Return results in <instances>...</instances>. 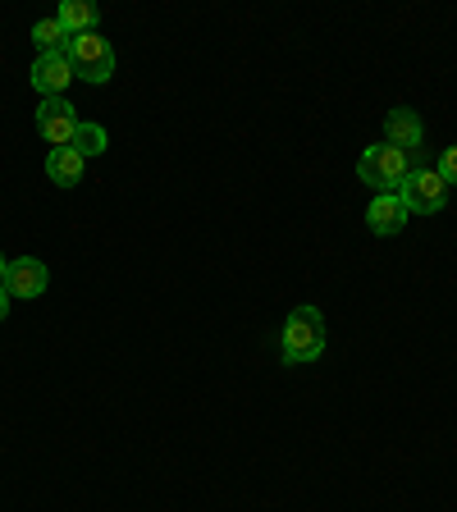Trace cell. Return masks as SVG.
I'll list each match as a JSON object with an SVG mask.
<instances>
[{
	"mask_svg": "<svg viewBox=\"0 0 457 512\" xmlns=\"http://www.w3.org/2000/svg\"><path fill=\"white\" fill-rule=\"evenodd\" d=\"M32 42L42 55H55V51H69V32H64L60 19H37L32 23Z\"/></svg>",
	"mask_w": 457,
	"mask_h": 512,
	"instance_id": "cell-12",
	"label": "cell"
},
{
	"mask_svg": "<svg viewBox=\"0 0 457 512\" xmlns=\"http://www.w3.org/2000/svg\"><path fill=\"white\" fill-rule=\"evenodd\" d=\"M78 128H83V119H78V110L69 106L64 96H46L42 106H37V133L51 142V151L55 147H74Z\"/></svg>",
	"mask_w": 457,
	"mask_h": 512,
	"instance_id": "cell-5",
	"label": "cell"
},
{
	"mask_svg": "<svg viewBox=\"0 0 457 512\" xmlns=\"http://www.w3.org/2000/svg\"><path fill=\"white\" fill-rule=\"evenodd\" d=\"M83 170H87V156L74 147H55L51 156H46V174H51V183H60V188L83 183Z\"/></svg>",
	"mask_w": 457,
	"mask_h": 512,
	"instance_id": "cell-10",
	"label": "cell"
},
{
	"mask_svg": "<svg viewBox=\"0 0 457 512\" xmlns=\"http://www.w3.org/2000/svg\"><path fill=\"white\" fill-rule=\"evenodd\" d=\"M46 284H51V270L37 261V256H14L10 261V275H5V293L10 298H42Z\"/></svg>",
	"mask_w": 457,
	"mask_h": 512,
	"instance_id": "cell-6",
	"label": "cell"
},
{
	"mask_svg": "<svg viewBox=\"0 0 457 512\" xmlns=\"http://www.w3.org/2000/svg\"><path fill=\"white\" fill-rule=\"evenodd\" d=\"M5 311H10V293H5V284H0V320H5Z\"/></svg>",
	"mask_w": 457,
	"mask_h": 512,
	"instance_id": "cell-15",
	"label": "cell"
},
{
	"mask_svg": "<svg viewBox=\"0 0 457 512\" xmlns=\"http://www.w3.org/2000/svg\"><path fill=\"white\" fill-rule=\"evenodd\" d=\"M407 220H412V211L403 206L398 192H380V197L366 206V224H371V234H380V238H394Z\"/></svg>",
	"mask_w": 457,
	"mask_h": 512,
	"instance_id": "cell-9",
	"label": "cell"
},
{
	"mask_svg": "<svg viewBox=\"0 0 457 512\" xmlns=\"http://www.w3.org/2000/svg\"><path fill=\"white\" fill-rule=\"evenodd\" d=\"M325 352V316L316 307H293L284 320V362L307 366Z\"/></svg>",
	"mask_w": 457,
	"mask_h": 512,
	"instance_id": "cell-2",
	"label": "cell"
},
{
	"mask_svg": "<svg viewBox=\"0 0 457 512\" xmlns=\"http://www.w3.org/2000/svg\"><path fill=\"white\" fill-rule=\"evenodd\" d=\"M5 275H10V256L0 252V284H5Z\"/></svg>",
	"mask_w": 457,
	"mask_h": 512,
	"instance_id": "cell-16",
	"label": "cell"
},
{
	"mask_svg": "<svg viewBox=\"0 0 457 512\" xmlns=\"http://www.w3.org/2000/svg\"><path fill=\"white\" fill-rule=\"evenodd\" d=\"M106 147H110V138H106V128H101V124H83V128H78L74 151H83V156H101Z\"/></svg>",
	"mask_w": 457,
	"mask_h": 512,
	"instance_id": "cell-13",
	"label": "cell"
},
{
	"mask_svg": "<svg viewBox=\"0 0 457 512\" xmlns=\"http://www.w3.org/2000/svg\"><path fill=\"white\" fill-rule=\"evenodd\" d=\"M421 138H426V128H421V119H416L412 106L389 110V119H384V142H389V147L421 156Z\"/></svg>",
	"mask_w": 457,
	"mask_h": 512,
	"instance_id": "cell-8",
	"label": "cell"
},
{
	"mask_svg": "<svg viewBox=\"0 0 457 512\" xmlns=\"http://www.w3.org/2000/svg\"><path fill=\"white\" fill-rule=\"evenodd\" d=\"M435 170H439V179H444L448 188H457V147H448L444 156H439V165H435Z\"/></svg>",
	"mask_w": 457,
	"mask_h": 512,
	"instance_id": "cell-14",
	"label": "cell"
},
{
	"mask_svg": "<svg viewBox=\"0 0 457 512\" xmlns=\"http://www.w3.org/2000/svg\"><path fill=\"white\" fill-rule=\"evenodd\" d=\"M55 19L64 23V32H69V37H83V32H96V23H101V10H96L92 0H64Z\"/></svg>",
	"mask_w": 457,
	"mask_h": 512,
	"instance_id": "cell-11",
	"label": "cell"
},
{
	"mask_svg": "<svg viewBox=\"0 0 457 512\" xmlns=\"http://www.w3.org/2000/svg\"><path fill=\"white\" fill-rule=\"evenodd\" d=\"M74 83V64H69V55L55 51V55H37L32 60V87L46 96H64V87Z\"/></svg>",
	"mask_w": 457,
	"mask_h": 512,
	"instance_id": "cell-7",
	"label": "cell"
},
{
	"mask_svg": "<svg viewBox=\"0 0 457 512\" xmlns=\"http://www.w3.org/2000/svg\"><path fill=\"white\" fill-rule=\"evenodd\" d=\"M398 197H403V206L412 215H435V211H444V206H448V183L439 179L435 165H416L412 179L403 183V192H398Z\"/></svg>",
	"mask_w": 457,
	"mask_h": 512,
	"instance_id": "cell-4",
	"label": "cell"
},
{
	"mask_svg": "<svg viewBox=\"0 0 457 512\" xmlns=\"http://www.w3.org/2000/svg\"><path fill=\"white\" fill-rule=\"evenodd\" d=\"M69 64H74V78H83V83H110L115 78V46L101 37V32H83V37H69Z\"/></svg>",
	"mask_w": 457,
	"mask_h": 512,
	"instance_id": "cell-3",
	"label": "cell"
},
{
	"mask_svg": "<svg viewBox=\"0 0 457 512\" xmlns=\"http://www.w3.org/2000/svg\"><path fill=\"white\" fill-rule=\"evenodd\" d=\"M416 165H421V156L380 142V147H366L362 151V160H357V179H362L375 197H380V192H403V183L412 179Z\"/></svg>",
	"mask_w": 457,
	"mask_h": 512,
	"instance_id": "cell-1",
	"label": "cell"
}]
</instances>
